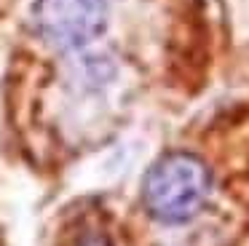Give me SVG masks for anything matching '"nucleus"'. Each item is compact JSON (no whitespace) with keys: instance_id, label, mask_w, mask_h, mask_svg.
<instances>
[{"instance_id":"nucleus-1","label":"nucleus","mask_w":249,"mask_h":246,"mask_svg":"<svg viewBox=\"0 0 249 246\" xmlns=\"http://www.w3.org/2000/svg\"><path fill=\"white\" fill-rule=\"evenodd\" d=\"M209 190L212 176L204 160L190 153H166L145 174L142 201L158 222L179 225L204 209Z\"/></svg>"},{"instance_id":"nucleus-2","label":"nucleus","mask_w":249,"mask_h":246,"mask_svg":"<svg viewBox=\"0 0 249 246\" xmlns=\"http://www.w3.org/2000/svg\"><path fill=\"white\" fill-rule=\"evenodd\" d=\"M35 27L49 46L75 51L107 27V0H35Z\"/></svg>"}]
</instances>
